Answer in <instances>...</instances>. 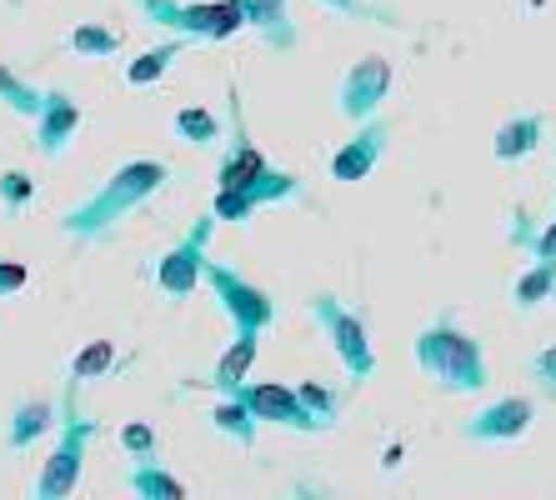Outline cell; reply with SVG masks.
Masks as SVG:
<instances>
[{
  "mask_svg": "<svg viewBox=\"0 0 556 500\" xmlns=\"http://www.w3.org/2000/svg\"><path fill=\"white\" fill-rule=\"evenodd\" d=\"M416 356H421V371L441 385V390H486L492 385V371H486V356H481V341L462 331L456 321H437L421 331L416 341Z\"/></svg>",
  "mask_w": 556,
  "mask_h": 500,
  "instance_id": "obj_1",
  "label": "cell"
},
{
  "mask_svg": "<svg viewBox=\"0 0 556 500\" xmlns=\"http://www.w3.org/2000/svg\"><path fill=\"white\" fill-rule=\"evenodd\" d=\"M536 425V400L531 396H502L492 400L486 411H477L462 425L466 440H481V446H502V440H521Z\"/></svg>",
  "mask_w": 556,
  "mask_h": 500,
  "instance_id": "obj_2",
  "label": "cell"
},
{
  "mask_svg": "<svg viewBox=\"0 0 556 500\" xmlns=\"http://www.w3.org/2000/svg\"><path fill=\"white\" fill-rule=\"evenodd\" d=\"M542 136H546V116H542V111H521V116H511L502 130H496L492 151H496V161H506V166H511V161H527V155L542 145Z\"/></svg>",
  "mask_w": 556,
  "mask_h": 500,
  "instance_id": "obj_3",
  "label": "cell"
},
{
  "mask_svg": "<svg viewBox=\"0 0 556 500\" xmlns=\"http://www.w3.org/2000/svg\"><path fill=\"white\" fill-rule=\"evenodd\" d=\"M546 300H556V260L531 256V266L511 281V306L536 310V306H546Z\"/></svg>",
  "mask_w": 556,
  "mask_h": 500,
  "instance_id": "obj_4",
  "label": "cell"
},
{
  "mask_svg": "<svg viewBox=\"0 0 556 500\" xmlns=\"http://www.w3.org/2000/svg\"><path fill=\"white\" fill-rule=\"evenodd\" d=\"M381 90H387V65L371 61L362 76H351V86H346V111H366V105H376V95H381Z\"/></svg>",
  "mask_w": 556,
  "mask_h": 500,
  "instance_id": "obj_5",
  "label": "cell"
},
{
  "mask_svg": "<svg viewBox=\"0 0 556 500\" xmlns=\"http://www.w3.org/2000/svg\"><path fill=\"white\" fill-rule=\"evenodd\" d=\"M371 161H376V136H366V141L346 145V151L337 155V176L341 180H362L366 170H371Z\"/></svg>",
  "mask_w": 556,
  "mask_h": 500,
  "instance_id": "obj_6",
  "label": "cell"
},
{
  "mask_svg": "<svg viewBox=\"0 0 556 500\" xmlns=\"http://www.w3.org/2000/svg\"><path fill=\"white\" fill-rule=\"evenodd\" d=\"M527 375L536 381V390H542L546 400H556V346H542L536 356H531Z\"/></svg>",
  "mask_w": 556,
  "mask_h": 500,
  "instance_id": "obj_7",
  "label": "cell"
},
{
  "mask_svg": "<svg viewBox=\"0 0 556 500\" xmlns=\"http://www.w3.org/2000/svg\"><path fill=\"white\" fill-rule=\"evenodd\" d=\"M527 251H531V256H542V260H556V216L546 220V226H542L536 235H531Z\"/></svg>",
  "mask_w": 556,
  "mask_h": 500,
  "instance_id": "obj_8",
  "label": "cell"
},
{
  "mask_svg": "<svg viewBox=\"0 0 556 500\" xmlns=\"http://www.w3.org/2000/svg\"><path fill=\"white\" fill-rule=\"evenodd\" d=\"M256 170H261V155L247 151V155H241V166L231 170V185H251V176H256Z\"/></svg>",
  "mask_w": 556,
  "mask_h": 500,
  "instance_id": "obj_9",
  "label": "cell"
}]
</instances>
